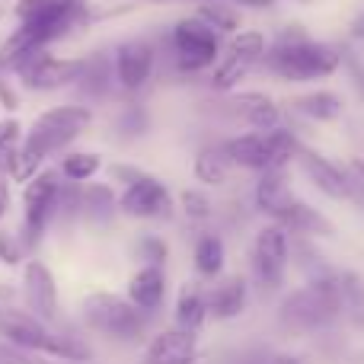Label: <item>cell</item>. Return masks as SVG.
Listing matches in <instances>:
<instances>
[{
  "label": "cell",
  "instance_id": "f546056e",
  "mask_svg": "<svg viewBox=\"0 0 364 364\" xmlns=\"http://www.w3.org/2000/svg\"><path fill=\"white\" fill-rule=\"evenodd\" d=\"M250 68L252 64L246 61V58H240V55H227V61L220 64L218 70H214V90H230V87H237L240 80H243L246 74H250Z\"/></svg>",
  "mask_w": 364,
  "mask_h": 364
},
{
  "label": "cell",
  "instance_id": "4316f807",
  "mask_svg": "<svg viewBox=\"0 0 364 364\" xmlns=\"http://www.w3.org/2000/svg\"><path fill=\"white\" fill-rule=\"evenodd\" d=\"M102 166V157L100 154H90V151H77V154H68L61 164V176L70 179V182H87L100 173Z\"/></svg>",
  "mask_w": 364,
  "mask_h": 364
},
{
  "label": "cell",
  "instance_id": "5bb4252c",
  "mask_svg": "<svg viewBox=\"0 0 364 364\" xmlns=\"http://www.w3.org/2000/svg\"><path fill=\"white\" fill-rule=\"evenodd\" d=\"M297 160H301L307 179L314 182V186L320 188L323 195H329V198H336V201L355 198V188H358V182L348 176L342 166H336L333 160L320 157V154H314V151H304V147H301V154H297Z\"/></svg>",
  "mask_w": 364,
  "mask_h": 364
},
{
  "label": "cell",
  "instance_id": "4dcf8cb0",
  "mask_svg": "<svg viewBox=\"0 0 364 364\" xmlns=\"http://www.w3.org/2000/svg\"><path fill=\"white\" fill-rule=\"evenodd\" d=\"M19 141H23V125H19L16 119L0 122V173L10 166L13 154L19 151Z\"/></svg>",
  "mask_w": 364,
  "mask_h": 364
},
{
  "label": "cell",
  "instance_id": "7c38bea8",
  "mask_svg": "<svg viewBox=\"0 0 364 364\" xmlns=\"http://www.w3.org/2000/svg\"><path fill=\"white\" fill-rule=\"evenodd\" d=\"M173 208V198L166 192V186L154 176H134V182H128L125 192L119 195V211L128 218H166Z\"/></svg>",
  "mask_w": 364,
  "mask_h": 364
},
{
  "label": "cell",
  "instance_id": "44dd1931",
  "mask_svg": "<svg viewBox=\"0 0 364 364\" xmlns=\"http://www.w3.org/2000/svg\"><path fill=\"white\" fill-rule=\"evenodd\" d=\"M230 106L237 109L246 125L256 128V132H272V128H278V122H282L278 106L262 93H243V96H237Z\"/></svg>",
  "mask_w": 364,
  "mask_h": 364
},
{
  "label": "cell",
  "instance_id": "1f68e13d",
  "mask_svg": "<svg viewBox=\"0 0 364 364\" xmlns=\"http://www.w3.org/2000/svg\"><path fill=\"white\" fill-rule=\"evenodd\" d=\"M0 364H61V358H48V355L26 352V348L0 339ZM68 364H74V361H68Z\"/></svg>",
  "mask_w": 364,
  "mask_h": 364
},
{
  "label": "cell",
  "instance_id": "ba28073f",
  "mask_svg": "<svg viewBox=\"0 0 364 364\" xmlns=\"http://www.w3.org/2000/svg\"><path fill=\"white\" fill-rule=\"evenodd\" d=\"M58 208H61V182L55 170H42L36 179L26 182L23 192V230L26 246H38L42 233L55 220Z\"/></svg>",
  "mask_w": 364,
  "mask_h": 364
},
{
  "label": "cell",
  "instance_id": "74e56055",
  "mask_svg": "<svg viewBox=\"0 0 364 364\" xmlns=\"http://www.w3.org/2000/svg\"><path fill=\"white\" fill-rule=\"evenodd\" d=\"M6 208H10V188H6V179L0 176V218L6 214Z\"/></svg>",
  "mask_w": 364,
  "mask_h": 364
},
{
  "label": "cell",
  "instance_id": "f35d334b",
  "mask_svg": "<svg viewBox=\"0 0 364 364\" xmlns=\"http://www.w3.org/2000/svg\"><path fill=\"white\" fill-rule=\"evenodd\" d=\"M272 364H307L304 358H297V355H282V358H275Z\"/></svg>",
  "mask_w": 364,
  "mask_h": 364
},
{
  "label": "cell",
  "instance_id": "83f0119b",
  "mask_svg": "<svg viewBox=\"0 0 364 364\" xmlns=\"http://www.w3.org/2000/svg\"><path fill=\"white\" fill-rule=\"evenodd\" d=\"M195 16L211 26L214 32H237V26H240V13L227 4H201Z\"/></svg>",
  "mask_w": 364,
  "mask_h": 364
},
{
  "label": "cell",
  "instance_id": "f1b7e54d",
  "mask_svg": "<svg viewBox=\"0 0 364 364\" xmlns=\"http://www.w3.org/2000/svg\"><path fill=\"white\" fill-rule=\"evenodd\" d=\"M230 55L246 58L250 64L265 61V36H262V32H256V29L237 32V36H233V42H230Z\"/></svg>",
  "mask_w": 364,
  "mask_h": 364
},
{
  "label": "cell",
  "instance_id": "9c48e42d",
  "mask_svg": "<svg viewBox=\"0 0 364 364\" xmlns=\"http://www.w3.org/2000/svg\"><path fill=\"white\" fill-rule=\"evenodd\" d=\"M218 32L208 23H201L198 16L179 19L173 26V58H176V68L182 74H198V70L211 68L218 61Z\"/></svg>",
  "mask_w": 364,
  "mask_h": 364
},
{
  "label": "cell",
  "instance_id": "5b68a950",
  "mask_svg": "<svg viewBox=\"0 0 364 364\" xmlns=\"http://www.w3.org/2000/svg\"><path fill=\"white\" fill-rule=\"evenodd\" d=\"M265 64H269L272 74L304 83V80H320V77L336 74L342 64V55L323 42H310L301 32V26H288L282 42L272 51H265Z\"/></svg>",
  "mask_w": 364,
  "mask_h": 364
},
{
  "label": "cell",
  "instance_id": "d4e9b609",
  "mask_svg": "<svg viewBox=\"0 0 364 364\" xmlns=\"http://www.w3.org/2000/svg\"><path fill=\"white\" fill-rule=\"evenodd\" d=\"M195 269L205 278L220 275V269H224V243H220V237L208 233V237H201L195 243Z\"/></svg>",
  "mask_w": 364,
  "mask_h": 364
},
{
  "label": "cell",
  "instance_id": "7a4b0ae2",
  "mask_svg": "<svg viewBox=\"0 0 364 364\" xmlns=\"http://www.w3.org/2000/svg\"><path fill=\"white\" fill-rule=\"evenodd\" d=\"M90 119H93V115H90L87 106H58V109L42 112L29 125L23 144H19V151L13 154L10 166H6L10 179L13 182L36 179L38 173H42L45 157L64 151V147H68L74 138H80V134L87 132Z\"/></svg>",
  "mask_w": 364,
  "mask_h": 364
},
{
  "label": "cell",
  "instance_id": "d590c367",
  "mask_svg": "<svg viewBox=\"0 0 364 364\" xmlns=\"http://www.w3.org/2000/svg\"><path fill=\"white\" fill-rule=\"evenodd\" d=\"M19 256H23V246H19L16 240L10 237V233L0 230V259H4L6 265H16V262H19Z\"/></svg>",
  "mask_w": 364,
  "mask_h": 364
},
{
  "label": "cell",
  "instance_id": "e575fe53",
  "mask_svg": "<svg viewBox=\"0 0 364 364\" xmlns=\"http://www.w3.org/2000/svg\"><path fill=\"white\" fill-rule=\"evenodd\" d=\"M138 259H144L147 265H160V262L166 259L164 240H157V237H141V243H138Z\"/></svg>",
  "mask_w": 364,
  "mask_h": 364
},
{
  "label": "cell",
  "instance_id": "836d02e7",
  "mask_svg": "<svg viewBox=\"0 0 364 364\" xmlns=\"http://www.w3.org/2000/svg\"><path fill=\"white\" fill-rule=\"evenodd\" d=\"M182 208H186V214L192 220H205L208 214H211V201H208L201 192H195V188L182 192Z\"/></svg>",
  "mask_w": 364,
  "mask_h": 364
},
{
  "label": "cell",
  "instance_id": "ac0fdd59",
  "mask_svg": "<svg viewBox=\"0 0 364 364\" xmlns=\"http://www.w3.org/2000/svg\"><path fill=\"white\" fill-rule=\"evenodd\" d=\"M291 201H297L291 195L288 176L284 170H265L262 179L256 182V205L262 214H269L272 220H278L284 214V208H291Z\"/></svg>",
  "mask_w": 364,
  "mask_h": 364
},
{
  "label": "cell",
  "instance_id": "d6986e66",
  "mask_svg": "<svg viewBox=\"0 0 364 364\" xmlns=\"http://www.w3.org/2000/svg\"><path fill=\"white\" fill-rule=\"evenodd\" d=\"M288 233H304V237H333V224L323 218L316 208L304 205V201H291V208H284V214L275 220Z\"/></svg>",
  "mask_w": 364,
  "mask_h": 364
},
{
  "label": "cell",
  "instance_id": "cb8c5ba5",
  "mask_svg": "<svg viewBox=\"0 0 364 364\" xmlns=\"http://www.w3.org/2000/svg\"><path fill=\"white\" fill-rule=\"evenodd\" d=\"M297 109L314 122H336L342 115V100L333 93V90H316V93L301 96V100H297Z\"/></svg>",
  "mask_w": 364,
  "mask_h": 364
},
{
  "label": "cell",
  "instance_id": "603a6c76",
  "mask_svg": "<svg viewBox=\"0 0 364 364\" xmlns=\"http://www.w3.org/2000/svg\"><path fill=\"white\" fill-rule=\"evenodd\" d=\"M195 179L205 182V186H224L227 182V173H230V160H227L224 147H205V151H198V157H195Z\"/></svg>",
  "mask_w": 364,
  "mask_h": 364
},
{
  "label": "cell",
  "instance_id": "6da1fadb",
  "mask_svg": "<svg viewBox=\"0 0 364 364\" xmlns=\"http://www.w3.org/2000/svg\"><path fill=\"white\" fill-rule=\"evenodd\" d=\"M19 29L6 38L0 51V68H16L23 58L45 51L58 38L70 36L87 19V0H19Z\"/></svg>",
  "mask_w": 364,
  "mask_h": 364
},
{
  "label": "cell",
  "instance_id": "7402d4cb",
  "mask_svg": "<svg viewBox=\"0 0 364 364\" xmlns=\"http://www.w3.org/2000/svg\"><path fill=\"white\" fill-rule=\"evenodd\" d=\"M208 316H211L208 314V294H201V288H195V284H186L176 301V326L186 333H198Z\"/></svg>",
  "mask_w": 364,
  "mask_h": 364
},
{
  "label": "cell",
  "instance_id": "9a60e30c",
  "mask_svg": "<svg viewBox=\"0 0 364 364\" xmlns=\"http://www.w3.org/2000/svg\"><path fill=\"white\" fill-rule=\"evenodd\" d=\"M154 45L144 38H132V42L119 45L115 51V80L125 90H141L154 74Z\"/></svg>",
  "mask_w": 364,
  "mask_h": 364
},
{
  "label": "cell",
  "instance_id": "8d00e7d4",
  "mask_svg": "<svg viewBox=\"0 0 364 364\" xmlns=\"http://www.w3.org/2000/svg\"><path fill=\"white\" fill-rule=\"evenodd\" d=\"M198 4H227V6H256V10H262V6H272L275 0H198Z\"/></svg>",
  "mask_w": 364,
  "mask_h": 364
},
{
  "label": "cell",
  "instance_id": "2e32d148",
  "mask_svg": "<svg viewBox=\"0 0 364 364\" xmlns=\"http://www.w3.org/2000/svg\"><path fill=\"white\" fill-rule=\"evenodd\" d=\"M144 364H195V333L166 329L147 346Z\"/></svg>",
  "mask_w": 364,
  "mask_h": 364
},
{
  "label": "cell",
  "instance_id": "277c9868",
  "mask_svg": "<svg viewBox=\"0 0 364 364\" xmlns=\"http://www.w3.org/2000/svg\"><path fill=\"white\" fill-rule=\"evenodd\" d=\"M0 339L13 342V346L26 348V352L48 355V358H61V361H74V364H83L93 358L87 342L74 339L68 333H55L51 323L38 320L29 310H16V307H0Z\"/></svg>",
  "mask_w": 364,
  "mask_h": 364
},
{
  "label": "cell",
  "instance_id": "3957f363",
  "mask_svg": "<svg viewBox=\"0 0 364 364\" xmlns=\"http://www.w3.org/2000/svg\"><path fill=\"white\" fill-rule=\"evenodd\" d=\"M342 314H346V301H342L339 272H320L301 291L284 297L278 323L291 333H316L336 323Z\"/></svg>",
  "mask_w": 364,
  "mask_h": 364
},
{
  "label": "cell",
  "instance_id": "8992f818",
  "mask_svg": "<svg viewBox=\"0 0 364 364\" xmlns=\"http://www.w3.org/2000/svg\"><path fill=\"white\" fill-rule=\"evenodd\" d=\"M80 316L93 333H102L109 339L119 342H138L147 329V310L134 307L132 301L109 291H96V294L83 297L80 304Z\"/></svg>",
  "mask_w": 364,
  "mask_h": 364
},
{
  "label": "cell",
  "instance_id": "8fae6325",
  "mask_svg": "<svg viewBox=\"0 0 364 364\" xmlns=\"http://www.w3.org/2000/svg\"><path fill=\"white\" fill-rule=\"evenodd\" d=\"M13 70L19 74V80H23L26 87L38 90V93H45V90H61L83 77L80 61H61V58L48 55V51H36V55L23 58Z\"/></svg>",
  "mask_w": 364,
  "mask_h": 364
},
{
  "label": "cell",
  "instance_id": "4fadbf2b",
  "mask_svg": "<svg viewBox=\"0 0 364 364\" xmlns=\"http://www.w3.org/2000/svg\"><path fill=\"white\" fill-rule=\"evenodd\" d=\"M23 301L26 310L32 316L45 323H55L58 320V310H61V301H58V284L55 275L48 272V265H42L38 259H29L23 272Z\"/></svg>",
  "mask_w": 364,
  "mask_h": 364
},
{
  "label": "cell",
  "instance_id": "52a82bcc",
  "mask_svg": "<svg viewBox=\"0 0 364 364\" xmlns=\"http://www.w3.org/2000/svg\"><path fill=\"white\" fill-rule=\"evenodd\" d=\"M224 154L230 164L265 173V170H284L288 160L301 154V144H297V138L288 128H272V132H250L240 134V138H230L224 144Z\"/></svg>",
  "mask_w": 364,
  "mask_h": 364
},
{
  "label": "cell",
  "instance_id": "ab89813d",
  "mask_svg": "<svg viewBox=\"0 0 364 364\" xmlns=\"http://www.w3.org/2000/svg\"><path fill=\"white\" fill-rule=\"evenodd\" d=\"M355 38H364V16L355 19Z\"/></svg>",
  "mask_w": 364,
  "mask_h": 364
},
{
  "label": "cell",
  "instance_id": "d6a6232c",
  "mask_svg": "<svg viewBox=\"0 0 364 364\" xmlns=\"http://www.w3.org/2000/svg\"><path fill=\"white\" fill-rule=\"evenodd\" d=\"M109 205H112V192H109L106 186L102 188H93V192L83 198V211H87V218L93 220V224H109Z\"/></svg>",
  "mask_w": 364,
  "mask_h": 364
},
{
  "label": "cell",
  "instance_id": "30bf717a",
  "mask_svg": "<svg viewBox=\"0 0 364 364\" xmlns=\"http://www.w3.org/2000/svg\"><path fill=\"white\" fill-rule=\"evenodd\" d=\"M288 259H291V243H288V230L282 224H269L256 233L252 243V272L256 282L265 291H275L284 282L288 272Z\"/></svg>",
  "mask_w": 364,
  "mask_h": 364
},
{
  "label": "cell",
  "instance_id": "ffe728a7",
  "mask_svg": "<svg viewBox=\"0 0 364 364\" xmlns=\"http://www.w3.org/2000/svg\"><path fill=\"white\" fill-rule=\"evenodd\" d=\"M246 310V282L243 278H224L208 294V314L218 320H233Z\"/></svg>",
  "mask_w": 364,
  "mask_h": 364
},
{
  "label": "cell",
  "instance_id": "484cf974",
  "mask_svg": "<svg viewBox=\"0 0 364 364\" xmlns=\"http://www.w3.org/2000/svg\"><path fill=\"white\" fill-rule=\"evenodd\" d=\"M342 284V301H346V316L355 326L364 329V282L355 272H339Z\"/></svg>",
  "mask_w": 364,
  "mask_h": 364
},
{
  "label": "cell",
  "instance_id": "e0dca14e",
  "mask_svg": "<svg viewBox=\"0 0 364 364\" xmlns=\"http://www.w3.org/2000/svg\"><path fill=\"white\" fill-rule=\"evenodd\" d=\"M164 294H166V278L160 265H141L132 275V282H128V301L134 307L147 310V314L164 304Z\"/></svg>",
  "mask_w": 364,
  "mask_h": 364
}]
</instances>
